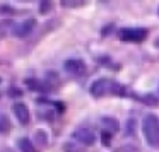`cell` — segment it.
Returning <instances> with one entry per match:
<instances>
[{
  "instance_id": "17",
  "label": "cell",
  "mask_w": 159,
  "mask_h": 152,
  "mask_svg": "<svg viewBox=\"0 0 159 152\" xmlns=\"http://www.w3.org/2000/svg\"><path fill=\"white\" fill-rule=\"evenodd\" d=\"M0 14H14V9L9 5H0Z\"/></svg>"
},
{
  "instance_id": "7",
  "label": "cell",
  "mask_w": 159,
  "mask_h": 152,
  "mask_svg": "<svg viewBox=\"0 0 159 152\" xmlns=\"http://www.w3.org/2000/svg\"><path fill=\"white\" fill-rule=\"evenodd\" d=\"M14 114L17 118V121L21 125H28L29 120H31V113H29V108L26 106L24 103H17L14 104Z\"/></svg>"
},
{
  "instance_id": "12",
  "label": "cell",
  "mask_w": 159,
  "mask_h": 152,
  "mask_svg": "<svg viewBox=\"0 0 159 152\" xmlns=\"http://www.w3.org/2000/svg\"><path fill=\"white\" fill-rule=\"evenodd\" d=\"M34 142L36 144H39V145H43V147H45L46 144H48V137H46V133L43 130H38L34 133Z\"/></svg>"
},
{
  "instance_id": "5",
  "label": "cell",
  "mask_w": 159,
  "mask_h": 152,
  "mask_svg": "<svg viewBox=\"0 0 159 152\" xmlns=\"http://www.w3.org/2000/svg\"><path fill=\"white\" fill-rule=\"evenodd\" d=\"M63 69L72 75H82V74H86V63L79 58H70L63 63Z\"/></svg>"
},
{
  "instance_id": "13",
  "label": "cell",
  "mask_w": 159,
  "mask_h": 152,
  "mask_svg": "<svg viewBox=\"0 0 159 152\" xmlns=\"http://www.w3.org/2000/svg\"><path fill=\"white\" fill-rule=\"evenodd\" d=\"M142 101H144L147 106H157V104H159L157 97H156L154 94H145V96L142 97Z\"/></svg>"
},
{
  "instance_id": "8",
  "label": "cell",
  "mask_w": 159,
  "mask_h": 152,
  "mask_svg": "<svg viewBox=\"0 0 159 152\" xmlns=\"http://www.w3.org/2000/svg\"><path fill=\"white\" fill-rule=\"evenodd\" d=\"M101 127H103V132H106V133H110V135H115L120 130V123H118V120L113 116H103L101 118Z\"/></svg>"
},
{
  "instance_id": "11",
  "label": "cell",
  "mask_w": 159,
  "mask_h": 152,
  "mask_svg": "<svg viewBox=\"0 0 159 152\" xmlns=\"http://www.w3.org/2000/svg\"><path fill=\"white\" fill-rule=\"evenodd\" d=\"M63 150L65 152H86V147L75 142H65L63 144Z\"/></svg>"
},
{
  "instance_id": "14",
  "label": "cell",
  "mask_w": 159,
  "mask_h": 152,
  "mask_svg": "<svg viewBox=\"0 0 159 152\" xmlns=\"http://www.w3.org/2000/svg\"><path fill=\"white\" fill-rule=\"evenodd\" d=\"M115 152H139V149L132 144H123L120 145L118 149H115Z\"/></svg>"
},
{
  "instance_id": "18",
  "label": "cell",
  "mask_w": 159,
  "mask_h": 152,
  "mask_svg": "<svg viewBox=\"0 0 159 152\" xmlns=\"http://www.w3.org/2000/svg\"><path fill=\"white\" fill-rule=\"evenodd\" d=\"M50 9H52V2H41V14H45V12H48Z\"/></svg>"
},
{
  "instance_id": "9",
  "label": "cell",
  "mask_w": 159,
  "mask_h": 152,
  "mask_svg": "<svg viewBox=\"0 0 159 152\" xmlns=\"http://www.w3.org/2000/svg\"><path fill=\"white\" fill-rule=\"evenodd\" d=\"M17 145H19V150L21 152H36L34 144H33L29 138H19Z\"/></svg>"
},
{
  "instance_id": "4",
  "label": "cell",
  "mask_w": 159,
  "mask_h": 152,
  "mask_svg": "<svg viewBox=\"0 0 159 152\" xmlns=\"http://www.w3.org/2000/svg\"><path fill=\"white\" fill-rule=\"evenodd\" d=\"M74 138L84 147H89V145H93L96 142V135H94V132L91 128H77L74 132Z\"/></svg>"
},
{
  "instance_id": "10",
  "label": "cell",
  "mask_w": 159,
  "mask_h": 152,
  "mask_svg": "<svg viewBox=\"0 0 159 152\" xmlns=\"http://www.w3.org/2000/svg\"><path fill=\"white\" fill-rule=\"evenodd\" d=\"M12 130V123L5 113H0V133H9Z\"/></svg>"
},
{
  "instance_id": "3",
  "label": "cell",
  "mask_w": 159,
  "mask_h": 152,
  "mask_svg": "<svg viewBox=\"0 0 159 152\" xmlns=\"http://www.w3.org/2000/svg\"><path fill=\"white\" fill-rule=\"evenodd\" d=\"M147 38V29L144 28H123L120 29V39L128 43H140Z\"/></svg>"
},
{
  "instance_id": "19",
  "label": "cell",
  "mask_w": 159,
  "mask_h": 152,
  "mask_svg": "<svg viewBox=\"0 0 159 152\" xmlns=\"http://www.w3.org/2000/svg\"><path fill=\"white\" fill-rule=\"evenodd\" d=\"M0 80H2V79H0Z\"/></svg>"
},
{
  "instance_id": "6",
  "label": "cell",
  "mask_w": 159,
  "mask_h": 152,
  "mask_svg": "<svg viewBox=\"0 0 159 152\" xmlns=\"http://www.w3.org/2000/svg\"><path fill=\"white\" fill-rule=\"evenodd\" d=\"M34 19H26V21L19 22L17 26L14 28V34L17 36V38H26V36L31 34L33 28H34Z\"/></svg>"
},
{
  "instance_id": "16",
  "label": "cell",
  "mask_w": 159,
  "mask_h": 152,
  "mask_svg": "<svg viewBox=\"0 0 159 152\" xmlns=\"http://www.w3.org/2000/svg\"><path fill=\"white\" fill-rule=\"evenodd\" d=\"M111 137L113 135H110V133H106V132H101V138H103V145H110V140H111Z\"/></svg>"
},
{
  "instance_id": "15",
  "label": "cell",
  "mask_w": 159,
  "mask_h": 152,
  "mask_svg": "<svg viewBox=\"0 0 159 152\" xmlns=\"http://www.w3.org/2000/svg\"><path fill=\"white\" fill-rule=\"evenodd\" d=\"M62 5L63 7H80V5H86V2L84 0H79V2H75V0H62Z\"/></svg>"
},
{
  "instance_id": "1",
  "label": "cell",
  "mask_w": 159,
  "mask_h": 152,
  "mask_svg": "<svg viewBox=\"0 0 159 152\" xmlns=\"http://www.w3.org/2000/svg\"><path fill=\"white\" fill-rule=\"evenodd\" d=\"M89 92L96 99L104 97V96H125V87L110 79H98L96 82L91 84Z\"/></svg>"
},
{
  "instance_id": "2",
  "label": "cell",
  "mask_w": 159,
  "mask_h": 152,
  "mask_svg": "<svg viewBox=\"0 0 159 152\" xmlns=\"http://www.w3.org/2000/svg\"><path fill=\"white\" fill-rule=\"evenodd\" d=\"M142 133L151 147H159V116L147 114L142 120Z\"/></svg>"
}]
</instances>
